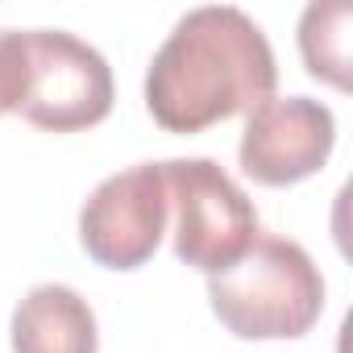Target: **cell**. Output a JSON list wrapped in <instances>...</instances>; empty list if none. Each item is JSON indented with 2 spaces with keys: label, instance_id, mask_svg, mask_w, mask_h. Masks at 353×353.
<instances>
[{
  "label": "cell",
  "instance_id": "cell-6",
  "mask_svg": "<svg viewBox=\"0 0 353 353\" xmlns=\"http://www.w3.org/2000/svg\"><path fill=\"white\" fill-rule=\"evenodd\" d=\"M332 141H336V121L320 100L270 96L258 108H250L237 158L254 183L287 188L328 162Z\"/></svg>",
  "mask_w": 353,
  "mask_h": 353
},
{
  "label": "cell",
  "instance_id": "cell-7",
  "mask_svg": "<svg viewBox=\"0 0 353 353\" xmlns=\"http://www.w3.org/2000/svg\"><path fill=\"white\" fill-rule=\"evenodd\" d=\"M13 353H96V316L63 283L34 287L13 312Z\"/></svg>",
  "mask_w": 353,
  "mask_h": 353
},
{
  "label": "cell",
  "instance_id": "cell-8",
  "mask_svg": "<svg viewBox=\"0 0 353 353\" xmlns=\"http://www.w3.org/2000/svg\"><path fill=\"white\" fill-rule=\"evenodd\" d=\"M349 21L353 9L345 0H316L299 21V50L307 71L341 92L349 88Z\"/></svg>",
  "mask_w": 353,
  "mask_h": 353
},
{
  "label": "cell",
  "instance_id": "cell-4",
  "mask_svg": "<svg viewBox=\"0 0 353 353\" xmlns=\"http://www.w3.org/2000/svg\"><path fill=\"white\" fill-rule=\"evenodd\" d=\"M166 188L174 212V258L216 274L258 241V212L229 170L212 158H170Z\"/></svg>",
  "mask_w": 353,
  "mask_h": 353
},
{
  "label": "cell",
  "instance_id": "cell-2",
  "mask_svg": "<svg viewBox=\"0 0 353 353\" xmlns=\"http://www.w3.org/2000/svg\"><path fill=\"white\" fill-rule=\"evenodd\" d=\"M5 112L50 133H79L112 112V71L96 46L67 30H9Z\"/></svg>",
  "mask_w": 353,
  "mask_h": 353
},
{
  "label": "cell",
  "instance_id": "cell-5",
  "mask_svg": "<svg viewBox=\"0 0 353 353\" xmlns=\"http://www.w3.org/2000/svg\"><path fill=\"white\" fill-rule=\"evenodd\" d=\"M170 216V188L162 162L117 170L88 196L79 212V245L108 270H137L154 258Z\"/></svg>",
  "mask_w": 353,
  "mask_h": 353
},
{
  "label": "cell",
  "instance_id": "cell-3",
  "mask_svg": "<svg viewBox=\"0 0 353 353\" xmlns=\"http://www.w3.org/2000/svg\"><path fill=\"white\" fill-rule=\"evenodd\" d=\"M208 299L233 336L291 341L320 320L324 279L299 241L258 237L233 266L208 274Z\"/></svg>",
  "mask_w": 353,
  "mask_h": 353
},
{
  "label": "cell",
  "instance_id": "cell-9",
  "mask_svg": "<svg viewBox=\"0 0 353 353\" xmlns=\"http://www.w3.org/2000/svg\"><path fill=\"white\" fill-rule=\"evenodd\" d=\"M5 38L9 30H0V112H5Z\"/></svg>",
  "mask_w": 353,
  "mask_h": 353
},
{
  "label": "cell",
  "instance_id": "cell-1",
  "mask_svg": "<svg viewBox=\"0 0 353 353\" xmlns=\"http://www.w3.org/2000/svg\"><path fill=\"white\" fill-rule=\"evenodd\" d=\"M279 67L262 26L237 5H204L174 21L145 71V108L170 133H200L274 96Z\"/></svg>",
  "mask_w": 353,
  "mask_h": 353
}]
</instances>
